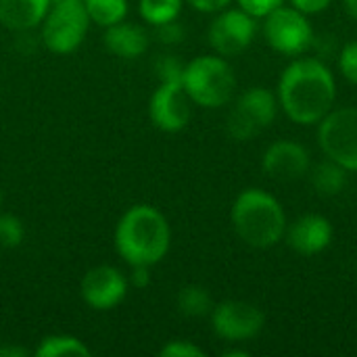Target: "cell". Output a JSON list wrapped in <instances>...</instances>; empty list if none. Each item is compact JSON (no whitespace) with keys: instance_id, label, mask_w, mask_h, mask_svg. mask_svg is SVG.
Instances as JSON below:
<instances>
[{"instance_id":"6da1fadb","label":"cell","mask_w":357,"mask_h":357,"mask_svg":"<svg viewBox=\"0 0 357 357\" xmlns=\"http://www.w3.org/2000/svg\"><path fill=\"white\" fill-rule=\"evenodd\" d=\"M278 105L293 123L318 126L335 109L337 82L320 59H295L280 75Z\"/></svg>"},{"instance_id":"7a4b0ae2","label":"cell","mask_w":357,"mask_h":357,"mask_svg":"<svg viewBox=\"0 0 357 357\" xmlns=\"http://www.w3.org/2000/svg\"><path fill=\"white\" fill-rule=\"evenodd\" d=\"M172 247L167 218L153 205L130 207L115 226V249L128 266H157Z\"/></svg>"},{"instance_id":"3957f363","label":"cell","mask_w":357,"mask_h":357,"mask_svg":"<svg viewBox=\"0 0 357 357\" xmlns=\"http://www.w3.org/2000/svg\"><path fill=\"white\" fill-rule=\"evenodd\" d=\"M230 220L236 236L253 249L276 247L289 226L282 203L261 188L243 190L232 203Z\"/></svg>"},{"instance_id":"277c9868","label":"cell","mask_w":357,"mask_h":357,"mask_svg":"<svg viewBox=\"0 0 357 357\" xmlns=\"http://www.w3.org/2000/svg\"><path fill=\"white\" fill-rule=\"evenodd\" d=\"M182 86L192 105L203 109H220L234 96L236 75L224 56L201 54L184 65Z\"/></svg>"},{"instance_id":"5b68a950","label":"cell","mask_w":357,"mask_h":357,"mask_svg":"<svg viewBox=\"0 0 357 357\" xmlns=\"http://www.w3.org/2000/svg\"><path fill=\"white\" fill-rule=\"evenodd\" d=\"M278 107V96L270 88L253 86L236 98L234 107L228 113L226 130L238 142L253 140L257 134L274 123Z\"/></svg>"},{"instance_id":"8992f818","label":"cell","mask_w":357,"mask_h":357,"mask_svg":"<svg viewBox=\"0 0 357 357\" xmlns=\"http://www.w3.org/2000/svg\"><path fill=\"white\" fill-rule=\"evenodd\" d=\"M90 29L84 2H54L40 23V40L54 54L77 50Z\"/></svg>"},{"instance_id":"52a82bcc","label":"cell","mask_w":357,"mask_h":357,"mask_svg":"<svg viewBox=\"0 0 357 357\" xmlns=\"http://www.w3.org/2000/svg\"><path fill=\"white\" fill-rule=\"evenodd\" d=\"M268 46L284 56H301L314 44V27L301 10L282 4L264 17L261 25Z\"/></svg>"},{"instance_id":"ba28073f","label":"cell","mask_w":357,"mask_h":357,"mask_svg":"<svg viewBox=\"0 0 357 357\" xmlns=\"http://www.w3.org/2000/svg\"><path fill=\"white\" fill-rule=\"evenodd\" d=\"M318 144L326 159L357 172V107L328 111L318 123Z\"/></svg>"},{"instance_id":"9c48e42d","label":"cell","mask_w":357,"mask_h":357,"mask_svg":"<svg viewBox=\"0 0 357 357\" xmlns=\"http://www.w3.org/2000/svg\"><path fill=\"white\" fill-rule=\"evenodd\" d=\"M259 31L257 17L238 8H224L215 13V19L209 23L207 40L215 54L228 59L243 54L255 40Z\"/></svg>"},{"instance_id":"30bf717a","label":"cell","mask_w":357,"mask_h":357,"mask_svg":"<svg viewBox=\"0 0 357 357\" xmlns=\"http://www.w3.org/2000/svg\"><path fill=\"white\" fill-rule=\"evenodd\" d=\"M209 316H211L213 333L228 343L251 341L266 326L264 312L249 301H236V299L222 301L213 305Z\"/></svg>"},{"instance_id":"8fae6325","label":"cell","mask_w":357,"mask_h":357,"mask_svg":"<svg viewBox=\"0 0 357 357\" xmlns=\"http://www.w3.org/2000/svg\"><path fill=\"white\" fill-rule=\"evenodd\" d=\"M192 115V100L182 82H161L149 100V117L161 132H182Z\"/></svg>"},{"instance_id":"7c38bea8","label":"cell","mask_w":357,"mask_h":357,"mask_svg":"<svg viewBox=\"0 0 357 357\" xmlns=\"http://www.w3.org/2000/svg\"><path fill=\"white\" fill-rule=\"evenodd\" d=\"M130 282L121 270L113 266H96L82 278L79 293L88 307L96 312L115 310L128 295Z\"/></svg>"},{"instance_id":"4fadbf2b","label":"cell","mask_w":357,"mask_h":357,"mask_svg":"<svg viewBox=\"0 0 357 357\" xmlns=\"http://www.w3.org/2000/svg\"><path fill=\"white\" fill-rule=\"evenodd\" d=\"M310 167H312L310 151L301 142L289 138L272 142L261 157L264 174L278 182L301 180L303 176L310 174Z\"/></svg>"},{"instance_id":"5bb4252c","label":"cell","mask_w":357,"mask_h":357,"mask_svg":"<svg viewBox=\"0 0 357 357\" xmlns=\"http://www.w3.org/2000/svg\"><path fill=\"white\" fill-rule=\"evenodd\" d=\"M335 230L328 218L320 213H305L287 226L284 243L299 255L312 257L326 251L333 243Z\"/></svg>"},{"instance_id":"9a60e30c","label":"cell","mask_w":357,"mask_h":357,"mask_svg":"<svg viewBox=\"0 0 357 357\" xmlns=\"http://www.w3.org/2000/svg\"><path fill=\"white\" fill-rule=\"evenodd\" d=\"M149 31L138 23H130L123 19L105 29V46L111 54L119 59H140L149 50Z\"/></svg>"},{"instance_id":"2e32d148","label":"cell","mask_w":357,"mask_h":357,"mask_svg":"<svg viewBox=\"0 0 357 357\" xmlns=\"http://www.w3.org/2000/svg\"><path fill=\"white\" fill-rule=\"evenodd\" d=\"M50 4V0H0V23L17 33L29 31L44 21Z\"/></svg>"},{"instance_id":"e0dca14e","label":"cell","mask_w":357,"mask_h":357,"mask_svg":"<svg viewBox=\"0 0 357 357\" xmlns=\"http://www.w3.org/2000/svg\"><path fill=\"white\" fill-rule=\"evenodd\" d=\"M310 180L318 197L333 199L347 188L349 172L343 165L335 163L333 159H324L318 165H314V169L310 172Z\"/></svg>"},{"instance_id":"ac0fdd59","label":"cell","mask_w":357,"mask_h":357,"mask_svg":"<svg viewBox=\"0 0 357 357\" xmlns=\"http://www.w3.org/2000/svg\"><path fill=\"white\" fill-rule=\"evenodd\" d=\"M38 357H90L92 351L73 335H50L40 341L33 351Z\"/></svg>"},{"instance_id":"d6986e66","label":"cell","mask_w":357,"mask_h":357,"mask_svg":"<svg viewBox=\"0 0 357 357\" xmlns=\"http://www.w3.org/2000/svg\"><path fill=\"white\" fill-rule=\"evenodd\" d=\"M178 312L186 318H203L209 316L213 310V299L209 291L201 284H186L180 289L176 297Z\"/></svg>"},{"instance_id":"ffe728a7","label":"cell","mask_w":357,"mask_h":357,"mask_svg":"<svg viewBox=\"0 0 357 357\" xmlns=\"http://www.w3.org/2000/svg\"><path fill=\"white\" fill-rule=\"evenodd\" d=\"M84 8L90 23L105 29L128 17V0H84Z\"/></svg>"},{"instance_id":"44dd1931","label":"cell","mask_w":357,"mask_h":357,"mask_svg":"<svg viewBox=\"0 0 357 357\" xmlns=\"http://www.w3.org/2000/svg\"><path fill=\"white\" fill-rule=\"evenodd\" d=\"M184 0H138L140 19L153 27L176 21L182 13Z\"/></svg>"},{"instance_id":"7402d4cb","label":"cell","mask_w":357,"mask_h":357,"mask_svg":"<svg viewBox=\"0 0 357 357\" xmlns=\"http://www.w3.org/2000/svg\"><path fill=\"white\" fill-rule=\"evenodd\" d=\"M25 238L23 222L13 213L0 211V247L2 249H17Z\"/></svg>"},{"instance_id":"603a6c76","label":"cell","mask_w":357,"mask_h":357,"mask_svg":"<svg viewBox=\"0 0 357 357\" xmlns=\"http://www.w3.org/2000/svg\"><path fill=\"white\" fill-rule=\"evenodd\" d=\"M339 69L347 82L357 86V40H351L343 46L339 54Z\"/></svg>"},{"instance_id":"cb8c5ba5","label":"cell","mask_w":357,"mask_h":357,"mask_svg":"<svg viewBox=\"0 0 357 357\" xmlns=\"http://www.w3.org/2000/svg\"><path fill=\"white\" fill-rule=\"evenodd\" d=\"M161 357H205V351L190 341H169L159 349Z\"/></svg>"},{"instance_id":"d4e9b609","label":"cell","mask_w":357,"mask_h":357,"mask_svg":"<svg viewBox=\"0 0 357 357\" xmlns=\"http://www.w3.org/2000/svg\"><path fill=\"white\" fill-rule=\"evenodd\" d=\"M157 73L161 82H182V73H184V65L172 56V54H163L157 61Z\"/></svg>"},{"instance_id":"484cf974","label":"cell","mask_w":357,"mask_h":357,"mask_svg":"<svg viewBox=\"0 0 357 357\" xmlns=\"http://www.w3.org/2000/svg\"><path fill=\"white\" fill-rule=\"evenodd\" d=\"M238 6L243 10H247L249 15L257 17V19H264L268 13H272L274 8L282 6L287 0H236Z\"/></svg>"},{"instance_id":"4316f807","label":"cell","mask_w":357,"mask_h":357,"mask_svg":"<svg viewBox=\"0 0 357 357\" xmlns=\"http://www.w3.org/2000/svg\"><path fill=\"white\" fill-rule=\"evenodd\" d=\"M155 31H157L159 42H163V44H178V42L184 40V27L178 23V19L169 21V23H163V25H157Z\"/></svg>"},{"instance_id":"83f0119b","label":"cell","mask_w":357,"mask_h":357,"mask_svg":"<svg viewBox=\"0 0 357 357\" xmlns=\"http://www.w3.org/2000/svg\"><path fill=\"white\" fill-rule=\"evenodd\" d=\"M289 4H291L293 8L301 10L303 15L312 17V15L324 13V10L333 4V0H289Z\"/></svg>"},{"instance_id":"f1b7e54d","label":"cell","mask_w":357,"mask_h":357,"mask_svg":"<svg viewBox=\"0 0 357 357\" xmlns=\"http://www.w3.org/2000/svg\"><path fill=\"white\" fill-rule=\"evenodd\" d=\"M184 2L199 13H220L228 8L232 0H184Z\"/></svg>"},{"instance_id":"f546056e","label":"cell","mask_w":357,"mask_h":357,"mask_svg":"<svg viewBox=\"0 0 357 357\" xmlns=\"http://www.w3.org/2000/svg\"><path fill=\"white\" fill-rule=\"evenodd\" d=\"M132 268V276L128 278L130 284H134L136 289H144L151 284V266H130Z\"/></svg>"},{"instance_id":"4dcf8cb0","label":"cell","mask_w":357,"mask_h":357,"mask_svg":"<svg viewBox=\"0 0 357 357\" xmlns=\"http://www.w3.org/2000/svg\"><path fill=\"white\" fill-rule=\"evenodd\" d=\"M29 351L17 345H2L0 347V357H27Z\"/></svg>"},{"instance_id":"1f68e13d","label":"cell","mask_w":357,"mask_h":357,"mask_svg":"<svg viewBox=\"0 0 357 357\" xmlns=\"http://www.w3.org/2000/svg\"><path fill=\"white\" fill-rule=\"evenodd\" d=\"M343 6H345L347 15L357 21V0H343Z\"/></svg>"},{"instance_id":"d6a6232c","label":"cell","mask_w":357,"mask_h":357,"mask_svg":"<svg viewBox=\"0 0 357 357\" xmlns=\"http://www.w3.org/2000/svg\"><path fill=\"white\" fill-rule=\"evenodd\" d=\"M224 357H249V351H245V349H226Z\"/></svg>"},{"instance_id":"836d02e7","label":"cell","mask_w":357,"mask_h":357,"mask_svg":"<svg viewBox=\"0 0 357 357\" xmlns=\"http://www.w3.org/2000/svg\"><path fill=\"white\" fill-rule=\"evenodd\" d=\"M50 2L54 4V2H84V0H50Z\"/></svg>"},{"instance_id":"e575fe53","label":"cell","mask_w":357,"mask_h":357,"mask_svg":"<svg viewBox=\"0 0 357 357\" xmlns=\"http://www.w3.org/2000/svg\"><path fill=\"white\" fill-rule=\"evenodd\" d=\"M0 209H2V190H0Z\"/></svg>"}]
</instances>
